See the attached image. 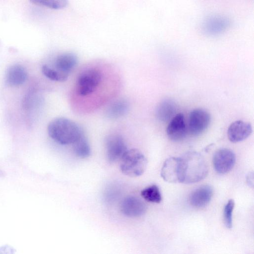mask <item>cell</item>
I'll use <instances>...</instances> for the list:
<instances>
[{"mask_svg":"<svg viewBox=\"0 0 254 254\" xmlns=\"http://www.w3.org/2000/svg\"><path fill=\"white\" fill-rule=\"evenodd\" d=\"M180 157L181 183L193 184L203 180L208 174L206 162L195 151L185 153Z\"/></svg>","mask_w":254,"mask_h":254,"instance_id":"cell-1","label":"cell"},{"mask_svg":"<svg viewBox=\"0 0 254 254\" xmlns=\"http://www.w3.org/2000/svg\"><path fill=\"white\" fill-rule=\"evenodd\" d=\"M49 136L61 145L72 144L83 133L80 127L73 121L65 118H58L48 125Z\"/></svg>","mask_w":254,"mask_h":254,"instance_id":"cell-2","label":"cell"},{"mask_svg":"<svg viewBox=\"0 0 254 254\" xmlns=\"http://www.w3.org/2000/svg\"><path fill=\"white\" fill-rule=\"evenodd\" d=\"M120 170L125 175L137 177L143 174L147 161L144 154L137 149H127L121 158Z\"/></svg>","mask_w":254,"mask_h":254,"instance_id":"cell-3","label":"cell"},{"mask_svg":"<svg viewBox=\"0 0 254 254\" xmlns=\"http://www.w3.org/2000/svg\"><path fill=\"white\" fill-rule=\"evenodd\" d=\"M102 79L101 72L95 68H89L82 71L76 81V90L81 96H87L94 92Z\"/></svg>","mask_w":254,"mask_h":254,"instance_id":"cell-4","label":"cell"},{"mask_svg":"<svg viewBox=\"0 0 254 254\" xmlns=\"http://www.w3.org/2000/svg\"><path fill=\"white\" fill-rule=\"evenodd\" d=\"M210 120V115L205 110L199 108L193 110L189 116V131L194 136L201 134L209 126Z\"/></svg>","mask_w":254,"mask_h":254,"instance_id":"cell-5","label":"cell"},{"mask_svg":"<svg viewBox=\"0 0 254 254\" xmlns=\"http://www.w3.org/2000/svg\"><path fill=\"white\" fill-rule=\"evenodd\" d=\"M230 19L220 15H212L206 18L201 26L202 33L210 36L220 35L230 26Z\"/></svg>","mask_w":254,"mask_h":254,"instance_id":"cell-6","label":"cell"},{"mask_svg":"<svg viewBox=\"0 0 254 254\" xmlns=\"http://www.w3.org/2000/svg\"><path fill=\"white\" fill-rule=\"evenodd\" d=\"M212 161L214 168L217 173L226 174L234 167L236 155L231 149L222 148L214 153Z\"/></svg>","mask_w":254,"mask_h":254,"instance_id":"cell-7","label":"cell"},{"mask_svg":"<svg viewBox=\"0 0 254 254\" xmlns=\"http://www.w3.org/2000/svg\"><path fill=\"white\" fill-rule=\"evenodd\" d=\"M105 146L107 159L110 162L121 160L127 150L124 139L118 134L108 135L106 139Z\"/></svg>","mask_w":254,"mask_h":254,"instance_id":"cell-8","label":"cell"},{"mask_svg":"<svg viewBox=\"0 0 254 254\" xmlns=\"http://www.w3.org/2000/svg\"><path fill=\"white\" fill-rule=\"evenodd\" d=\"M168 137L174 141L183 140L187 133V127L183 114H176L169 122L166 128Z\"/></svg>","mask_w":254,"mask_h":254,"instance_id":"cell-9","label":"cell"},{"mask_svg":"<svg viewBox=\"0 0 254 254\" xmlns=\"http://www.w3.org/2000/svg\"><path fill=\"white\" fill-rule=\"evenodd\" d=\"M120 209L122 213L126 216L138 217L144 214L146 205L139 198L130 195L123 200Z\"/></svg>","mask_w":254,"mask_h":254,"instance_id":"cell-10","label":"cell"},{"mask_svg":"<svg viewBox=\"0 0 254 254\" xmlns=\"http://www.w3.org/2000/svg\"><path fill=\"white\" fill-rule=\"evenodd\" d=\"M161 176L168 183H181L180 157H170L167 158L162 167Z\"/></svg>","mask_w":254,"mask_h":254,"instance_id":"cell-11","label":"cell"},{"mask_svg":"<svg viewBox=\"0 0 254 254\" xmlns=\"http://www.w3.org/2000/svg\"><path fill=\"white\" fill-rule=\"evenodd\" d=\"M252 132V127L250 123L238 120L233 122L229 126L227 136L231 142L237 143L246 139Z\"/></svg>","mask_w":254,"mask_h":254,"instance_id":"cell-12","label":"cell"},{"mask_svg":"<svg viewBox=\"0 0 254 254\" xmlns=\"http://www.w3.org/2000/svg\"><path fill=\"white\" fill-rule=\"evenodd\" d=\"M212 195V187L209 185H203L191 192L190 196V202L192 206L201 208L209 203Z\"/></svg>","mask_w":254,"mask_h":254,"instance_id":"cell-13","label":"cell"},{"mask_svg":"<svg viewBox=\"0 0 254 254\" xmlns=\"http://www.w3.org/2000/svg\"><path fill=\"white\" fill-rule=\"evenodd\" d=\"M27 73L23 66L20 64H14L7 70L5 81L7 85L16 87L23 84L27 79Z\"/></svg>","mask_w":254,"mask_h":254,"instance_id":"cell-14","label":"cell"},{"mask_svg":"<svg viewBox=\"0 0 254 254\" xmlns=\"http://www.w3.org/2000/svg\"><path fill=\"white\" fill-rule=\"evenodd\" d=\"M77 64V57L72 53H64L60 55L55 60V66L56 69L65 73L69 72Z\"/></svg>","mask_w":254,"mask_h":254,"instance_id":"cell-15","label":"cell"},{"mask_svg":"<svg viewBox=\"0 0 254 254\" xmlns=\"http://www.w3.org/2000/svg\"><path fill=\"white\" fill-rule=\"evenodd\" d=\"M176 109V105L173 101L165 99L159 103L156 109L157 118L163 122L171 120L175 116Z\"/></svg>","mask_w":254,"mask_h":254,"instance_id":"cell-16","label":"cell"},{"mask_svg":"<svg viewBox=\"0 0 254 254\" xmlns=\"http://www.w3.org/2000/svg\"><path fill=\"white\" fill-rule=\"evenodd\" d=\"M129 104L125 99H120L112 103L107 108L106 115L111 119H116L125 115L128 111Z\"/></svg>","mask_w":254,"mask_h":254,"instance_id":"cell-17","label":"cell"},{"mask_svg":"<svg viewBox=\"0 0 254 254\" xmlns=\"http://www.w3.org/2000/svg\"><path fill=\"white\" fill-rule=\"evenodd\" d=\"M72 144L74 153L79 158H86L90 156V145L84 133Z\"/></svg>","mask_w":254,"mask_h":254,"instance_id":"cell-18","label":"cell"},{"mask_svg":"<svg viewBox=\"0 0 254 254\" xmlns=\"http://www.w3.org/2000/svg\"><path fill=\"white\" fill-rule=\"evenodd\" d=\"M141 195L145 200L151 202L158 203L162 200L160 190L155 185H152L142 190Z\"/></svg>","mask_w":254,"mask_h":254,"instance_id":"cell-19","label":"cell"},{"mask_svg":"<svg viewBox=\"0 0 254 254\" xmlns=\"http://www.w3.org/2000/svg\"><path fill=\"white\" fill-rule=\"evenodd\" d=\"M42 71L43 74L49 79L63 82L67 80L68 74L61 72L57 69L51 68L47 65H43L42 67Z\"/></svg>","mask_w":254,"mask_h":254,"instance_id":"cell-20","label":"cell"},{"mask_svg":"<svg viewBox=\"0 0 254 254\" xmlns=\"http://www.w3.org/2000/svg\"><path fill=\"white\" fill-rule=\"evenodd\" d=\"M35 4L44 6L54 9H61L68 4V0H29Z\"/></svg>","mask_w":254,"mask_h":254,"instance_id":"cell-21","label":"cell"},{"mask_svg":"<svg viewBox=\"0 0 254 254\" xmlns=\"http://www.w3.org/2000/svg\"><path fill=\"white\" fill-rule=\"evenodd\" d=\"M235 206V202L233 199L228 200L224 208L223 216L224 222L226 227L229 229L233 226V211Z\"/></svg>","mask_w":254,"mask_h":254,"instance_id":"cell-22","label":"cell"},{"mask_svg":"<svg viewBox=\"0 0 254 254\" xmlns=\"http://www.w3.org/2000/svg\"><path fill=\"white\" fill-rule=\"evenodd\" d=\"M247 181L248 184H249V186L251 187H253L254 185V175L253 173H250L249 174L247 177Z\"/></svg>","mask_w":254,"mask_h":254,"instance_id":"cell-23","label":"cell"},{"mask_svg":"<svg viewBox=\"0 0 254 254\" xmlns=\"http://www.w3.org/2000/svg\"><path fill=\"white\" fill-rule=\"evenodd\" d=\"M3 176V173L0 170V177Z\"/></svg>","mask_w":254,"mask_h":254,"instance_id":"cell-24","label":"cell"}]
</instances>
